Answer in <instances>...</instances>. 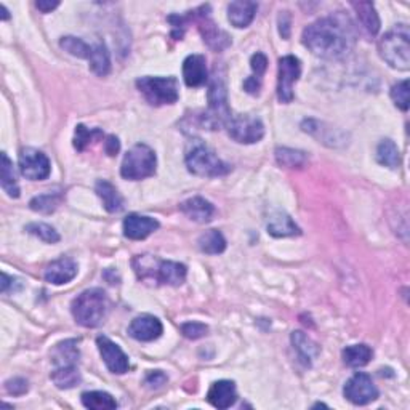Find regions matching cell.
<instances>
[{
  "label": "cell",
  "instance_id": "46",
  "mask_svg": "<svg viewBox=\"0 0 410 410\" xmlns=\"http://www.w3.org/2000/svg\"><path fill=\"white\" fill-rule=\"evenodd\" d=\"M119 149H121V143H119L117 137H114V135H111V137L106 138L105 142V151L107 155H116L119 153Z\"/></svg>",
  "mask_w": 410,
  "mask_h": 410
},
{
  "label": "cell",
  "instance_id": "30",
  "mask_svg": "<svg viewBox=\"0 0 410 410\" xmlns=\"http://www.w3.org/2000/svg\"><path fill=\"white\" fill-rule=\"evenodd\" d=\"M199 249L208 255H218L226 250V239L218 229H208L199 237Z\"/></svg>",
  "mask_w": 410,
  "mask_h": 410
},
{
  "label": "cell",
  "instance_id": "29",
  "mask_svg": "<svg viewBox=\"0 0 410 410\" xmlns=\"http://www.w3.org/2000/svg\"><path fill=\"white\" fill-rule=\"evenodd\" d=\"M372 349L367 344H351L343 349V360L348 367L358 369L370 363L372 359Z\"/></svg>",
  "mask_w": 410,
  "mask_h": 410
},
{
  "label": "cell",
  "instance_id": "40",
  "mask_svg": "<svg viewBox=\"0 0 410 410\" xmlns=\"http://www.w3.org/2000/svg\"><path fill=\"white\" fill-rule=\"evenodd\" d=\"M181 333L190 340H197L207 335L208 327L202 322H186L181 326Z\"/></svg>",
  "mask_w": 410,
  "mask_h": 410
},
{
  "label": "cell",
  "instance_id": "4",
  "mask_svg": "<svg viewBox=\"0 0 410 410\" xmlns=\"http://www.w3.org/2000/svg\"><path fill=\"white\" fill-rule=\"evenodd\" d=\"M409 29L406 24H399L388 32L379 42V53L381 59L399 71H407L410 68V42Z\"/></svg>",
  "mask_w": 410,
  "mask_h": 410
},
{
  "label": "cell",
  "instance_id": "1",
  "mask_svg": "<svg viewBox=\"0 0 410 410\" xmlns=\"http://www.w3.org/2000/svg\"><path fill=\"white\" fill-rule=\"evenodd\" d=\"M301 40L312 55L326 59H338L351 52L356 34L349 16L338 12L308 26Z\"/></svg>",
  "mask_w": 410,
  "mask_h": 410
},
{
  "label": "cell",
  "instance_id": "6",
  "mask_svg": "<svg viewBox=\"0 0 410 410\" xmlns=\"http://www.w3.org/2000/svg\"><path fill=\"white\" fill-rule=\"evenodd\" d=\"M208 107L202 114V127L208 130H218L221 127L228 126L231 121V109L228 105V93H226V85L223 79L218 75H213L212 82L208 85Z\"/></svg>",
  "mask_w": 410,
  "mask_h": 410
},
{
  "label": "cell",
  "instance_id": "16",
  "mask_svg": "<svg viewBox=\"0 0 410 410\" xmlns=\"http://www.w3.org/2000/svg\"><path fill=\"white\" fill-rule=\"evenodd\" d=\"M159 228V221L144 217V215L132 213L123 220V236L132 241H143Z\"/></svg>",
  "mask_w": 410,
  "mask_h": 410
},
{
  "label": "cell",
  "instance_id": "20",
  "mask_svg": "<svg viewBox=\"0 0 410 410\" xmlns=\"http://www.w3.org/2000/svg\"><path fill=\"white\" fill-rule=\"evenodd\" d=\"M266 228L268 233L274 237H289L301 233L295 221L290 218V215L282 212V210H273V212H269Z\"/></svg>",
  "mask_w": 410,
  "mask_h": 410
},
{
  "label": "cell",
  "instance_id": "43",
  "mask_svg": "<svg viewBox=\"0 0 410 410\" xmlns=\"http://www.w3.org/2000/svg\"><path fill=\"white\" fill-rule=\"evenodd\" d=\"M167 381V375L164 374V372L160 370H155V372H151V374H148L146 380H144V383L151 388V390H158V388H160L164 383Z\"/></svg>",
  "mask_w": 410,
  "mask_h": 410
},
{
  "label": "cell",
  "instance_id": "27",
  "mask_svg": "<svg viewBox=\"0 0 410 410\" xmlns=\"http://www.w3.org/2000/svg\"><path fill=\"white\" fill-rule=\"evenodd\" d=\"M0 183H2L3 191L10 197H20V186L16 181V174L13 169V162L8 159L7 153H2V167H0Z\"/></svg>",
  "mask_w": 410,
  "mask_h": 410
},
{
  "label": "cell",
  "instance_id": "42",
  "mask_svg": "<svg viewBox=\"0 0 410 410\" xmlns=\"http://www.w3.org/2000/svg\"><path fill=\"white\" fill-rule=\"evenodd\" d=\"M5 390H7L10 395H13V396H21L29 390V385L24 379H12L5 383Z\"/></svg>",
  "mask_w": 410,
  "mask_h": 410
},
{
  "label": "cell",
  "instance_id": "22",
  "mask_svg": "<svg viewBox=\"0 0 410 410\" xmlns=\"http://www.w3.org/2000/svg\"><path fill=\"white\" fill-rule=\"evenodd\" d=\"M258 10V5L255 2H249V0H236V2H231L228 7V18L231 24L236 26V28H247L253 18H255V13Z\"/></svg>",
  "mask_w": 410,
  "mask_h": 410
},
{
  "label": "cell",
  "instance_id": "26",
  "mask_svg": "<svg viewBox=\"0 0 410 410\" xmlns=\"http://www.w3.org/2000/svg\"><path fill=\"white\" fill-rule=\"evenodd\" d=\"M89 63L91 71L96 75H100V77H105V75L109 74L111 59L105 42H96L95 45H91V55L89 58Z\"/></svg>",
  "mask_w": 410,
  "mask_h": 410
},
{
  "label": "cell",
  "instance_id": "33",
  "mask_svg": "<svg viewBox=\"0 0 410 410\" xmlns=\"http://www.w3.org/2000/svg\"><path fill=\"white\" fill-rule=\"evenodd\" d=\"M82 404L91 410H111L117 407L116 399L105 391H87L82 395Z\"/></svg>",
  "mask_w": 410,
  "mask_h": 410
},
{
  "label": "cell",
  "instance_id": "3",
  "mask_svg": "<svg viewBox=\"0 0 410 410\" xmlns=\"http://www.w3.org/2000/svg\"><path fill=\"white\" fill-rule=\"evenodd\" d=\"M73 316L82 327L93 328L105 322L107 312V296L101 289H90L73 301Z\"/></svg>",
  "mask_w": 410,
  "mask_h": 410
},
{
  "label": "cell",
  "instance_id": "10",
  "mask_svg": "<svg viewBox=\"0 0 410 410\" xmlns=\"http://www.w3.org/2000/svg\"><path fill=\"white\" fill-rule=\"evenodd\" d=\"M229 137L237 143L253 144L258 143L264 137V126L260 119L250 114L233 116L228 122Z\"/></svg>",
  "mask_w": 410,
  "mask_h": 410
},
{
  "label": "cell",
  "instance_id": "38",
  "mask_svg": "<svg viewBox=\"0 0 410 410\" xmlns=\"http://www.w3.org/2000/svg\"><path fill=\"white\" fill-rule=\"evenodd\" d=\"M26 231H28L29 234H34L36 237H39L40 241L47 242V244H56L59 242V237L58 231L55 228H52L50 225H45V223H31L26 226Z\"/></svg>",
  "mask_w": 410,
  "mask_h": 410
},
{
  "label": "cell",
  "instance_id": "28",
  "mask_svg": "<svg viewBox=\"0 0 410 410\" xmlns=\"http://www.w3.org/2000/svg\"><path fill=\"white\" fill-rule=\"evenodd\" d=\"M50 377L59 390H71V388L80 383V372L77 369V365L56 367V369L52 372Z\"/></svg>",
  "mask_w": 410,
  "mask_h": 410
},
{
  "label": "cell",
  "instance_id": "37",
  "mask_svg": "<svg viewBox=\"0 0 410 410\" xmlns=\"http://www.w3.org/2000/svg\"><path fill=\"white\" fill-rule=\"evenodd\" d=\"M59 202H61V197L59 194H42V196H37L29 202V207L34 210V212L40 213H52L58 208Z\"/></svg>",
  "mask_w": 410,
  "mask_h": 410
},
{
  "label": "cell",
  "instance_id": "12",
  "mask_svg": "<svg viewBox=\"0 0 410 410\" xmlns=\"http://www.w3.org/2000/svg\"><path fill=\"white\" fill-rule=\"evenodd\" d=\"M301 74L300 59L294 55L282 56L279 59L278 75V98L280 102L287 105L294 100V85Z\"/></svg>",
  "mask_w": 410,
  "mask_h": 410
},
{
  "label": "cell",
  "instance_id": "17",
  "mask_svg": "<svg viewBox=\"0 0 410 410\" xmlns=\"http://www.w3.org/2000/svg\"><path fill=\"white\" fill-rule=\"evenodd\" d=\"M183 79L188 87H201L208 79L207 61L202 55H190L183 61Z\"/></svg>",
  "mask_w": 410,
  "mask_h": 410
},
{
  "label": "cell",
  "instance_id": "19",
  "mask_svg": "<svg viewBox=\"0 0 410 410\" xmlns=\"http://www.w3.org/2000/svg\"><path fill=\"white\" fill-rule=\"evenodd\" d=\"M237 399L236 385L231 380L215 381L207 393V401L217 409H229Z\"/></svg>",
  "mask_w": 410,
  "mask_h": 410
},
{
  "label": "cell",
  "instance_id": "45",
  "mask_svg": "<svg viewBox=\"0 0 410 410\" xmlns=\"http://www.w3.org/2000/svg\"><path fill=\"white\" fill-rule=\"evenodd\" d=\"M282 15L279 16V32L284 39H289L290 36V16L289 12H280Z\"/></svg>",
  "mask_w": 410,
  "mask_h": 410
},
{
  "label": "cell",
  "instance_id": "41",
  "mask_svg": "<svg viewBox=\"0 0 410 410\" xmlns=\"http://www.w3.org/2000/svg\"><path fill=\"white\" fill-rule=\"evenodd\" d=\"M252 69H253V77L257 79H263V74L266 73L268 69V58L263 55V53H255L250 59Z\"/></svg>",
  "mask_w": 410,
  "mask_h": 410
},
{
  "label": "cell",
  "instance_id": "9",
  "mask_svg": "<svg viewBox=\"0 0 410 410\" xmlns=\"http://www.w3.org/2000/svg\"><path fill=\"white\" fill-rule=\"evenodd\" d=\"M208 13V5H202V7L192 10V21L199 24V31H201L205 44L215 52H223L225 48L231 45V37L228 36V32L217 26Z\"/></svg>",
  "mask_w": 410,
  "mask_h": 410
},
{
  "label": "cell",
  "instance_id": "11",
  "mask_svg": "<svg viewBox=\"0 0 410 410\" xmlns=\"http://www.w3.org/2000/svg\"><path fill=\"white\" fill-rule=\"evenodd\" d=\"M20 172L21 175L32 181L47 180L52 174V164L50 159L39 149L34 148H24L20 153Z\"/></svg>",
  "mask_w": 410,
  "mask_h": 410
},
{
  "label": "cell",
  "instance_id": "31",
  "mask_svg": "<svg viewBox=\"0 0 410 410\" xmlns=\"http://www.w3.org/2000/svg\"><path fill=\"white\" fill-rule=\"evenodd\" d=\"M292 344L301 359L305 360L306 365H311V359H314L319 354V348L312 342L310 337H306L303 332L292 333Z\"/></svg>",
  "mask_w": 410,
  "mask_h": 410
},
{
  "label": "cell",
  "instance_id": "34",
  "mask_svg": "<svg viewBox=\"0 0 410 410\" xmlns=\"http://www.w3.org/2000/svg\"><path fill=\"white\" fill-rule=\"evenodd\" d=\"M102 138H105V133H102L100 128H87L80 123V126L75 127L74 148L77 151H84L85 148H89L90 144L100 142Z\"/></svg>",
  "mask_w": 410,
  "mask_h": 410
},
{
  "label": "cell",
  "instance_id": "32",
  "mask_svg": "<svg viewBox=\"0 0 410 410\" xmlns=\"http://www.w3.org/2000/svg\"><path fill=\"white\" fill-rule=\"evenodd\" d=\"M377 160L388 169H397L401 165V154H399L396 143L391 139H383L377 148Z\"/></svg>",
  "mask_w": 410,
  "mask_h": 410
},
{
  "label": "cell",
  "instance_id": "24",
  "mask_svg": "<svg viewBox=\"0 0 410 410\" xmlns=\"http://www.w3.org/2000/svg\"><path fill=\"white\" fill-rule=\"evenodd\" d=\"M351 7L356 10V15L364 26V29L370 36H375L380 31V16L377 13L374 3L370 2H353Z\"/></svg>",
  "mask_w": 410,
  "mask_h": 410
},
{
  "label": "cell",
  "instance_id": "47",
  "mask_svg": "<svg viewBox=\"0 0 410 410\" xmlns=\"http://www.w3.org/2000/svg\"><path fill=\"white\" fill-rule=\"evenodd\" d=\"M59 5V2H52V0H37L36 2V7L40 10L42 13H50L52 10H55Z\"/></svg>",
  "mask_w": 410,
  "mask_h": 410
},
{
  "label": "cell",
  "instance_id": "18",
  "mask_svg": "<svg viewBox=\"0 0 410 410\" xmlns=\"http://www.w3.org/2000/svg\"><path fill=\"white\" fill-rule=\"evenodd\" d=\"M75 276H77V264L73 258H59L48 264L45 269V280L55 285L71 282Z\"/></svg>",
  "mask_w": 410,
  "mask_h": 410
},
{
  "label": "cell",
  "instance_id": "23",
  "mask_svg": "<svg viewBox=\"0 0 410 410\" xmlns=\"http://www.w3.org/2000/svg\"><path fill=\"white\" fill-rule=\"evenodd\" d=\"M79 360V348L77 340H66V342L58 343L52 351V363L55 367L77 365Z\"/></svg>",
  "mask_w": 410,
  "mask_h": 410
},
{
  "label": "cell",
  "instance_id": "48",
  "mask_svg": "<svg viewBox=\"0 0 410 410\" xmlns=\"http://www.w3.org/2000/svg\"><path fill=\"white\" fill-rule=\"evenodd\" d=\"M0 8H2V12H3V15H2V20H8V18H10V16H8V12H7V8H5V7H3V5H2V7H0Z\"/></svg>",
  "mask_w": 410,
  "mask_h": 410
},
{
  "label": "cell",
  "instance_id": "25",
  "mask_svg": "<svg viewBox=\"0 0 410 410\" xmlns=\"http://www.w3.org/2000/svg\"><path fill=\"white\" fill-rule=\"evenodd\" d=\"M95 191L100 196V199L102 201V205H105V208L109 213L121 212V210L123 208V199H122V196H121V194H119V191L116 190L114 186L111 185L109 181L100 180L98 183H96Z\"/></svg>",
  "mask_w": 410,
  "mask_h": 410
},
{
  "label": "cell",
  "instance_id": "14",
  "mask_svg": "<svg viewBox=\"0 0 410 410\" xmlns=\"http://www.w3.org/2000/svg\"><path fill=\"white\" fill-rule=\"evenodd\" d=\"M96 344H98L100 354L107 369H109L112 374L122 375L130 369V363H128L127 354L119 348V344L111 342L107 337H98L96 338Z\"/></svg>",
  "mask_w": 410,
  "mask_h": 410
},
{
  "label": "cell",
  "instance_id": "21",
  "mask_svg": "<svg viewBox=\"0 0 410 410\" xmlns=\"http://www.w3.org/2000/svg\"><path fill=\"white\" fill-rule=\"evenodd\" d=\"M180 210L188 218L196 223H208L213 220L215 207L212 202L205 201L204 197H192L180 204Z\"/></svg>",
  "mask_w": 410,
  "mask_h": 410
},
{
  "label": "cell",
  "instance_id": "5",
  "mask_svg": "<svg viewBox=\"0 0 410 410\" xmlns=\"http://www.w3.org/2000/svg\"><path fill=\"white\" fill-rule=\"evenodd\" d=\"M186 167L191 174L207 178L223 176L231 172V165L221 160L201 139H196L188 146Z\"/></svg>",
  "mask_w": 410,
  "mask_h": 410
},
{
  "label": "cell",
  "instance_id": "15",
  "mask_svg": "<svg viewBox=\"0 0 410 410\" xmlns=\"http://www.w3.org/2000/svg\"><path fill=\"white\" fill-rule=\"evenodd\" d=\"M164 332L162 322L158 317L151 314H142L135 317L130 326H128V335L138 340V342H153L159 338Z\"/></svg>",
  "mask_w": 410,
  "mask_h": 410
},
{
  "label": "cell",
  "instance_id": "7",
  "mask_svg": "<svg viewBox=\"0 0 410 410\" xmlns=\"http://www.w3.org/2000/svg\"><path fill=\"white\" fill-rule=\"evenodd\" d=\"M158 158L148 144H135L122 160L121 175L126 180L138 181L155 174Z\"/></svg>",
  "mask_w": 410,
  "mask_h": 410
},
{
  "label": "cell",
  "instance_id": "13",
  "mask_svg": "<svg viewBox=\"0 0 410 410\" xmlns=\"http://www.w3.org/2000/svg\"><path fill=\"white\" fill-rule=\"evenodd\" d=\"M344 397L349 402L356 404V406H367V404L374 402L379 397V390L374 385V381L367 374L358 372L353 375L351 379L347 381V385L343 388Z\"/></svg>",
  "mask_w": 410,
  "mask_h": 410
},
{
  "label": "cell",
  "instance_id": "44",
  "mask_svg": "<svg viewBox=\"0 0 410 410\" xmlns=\"http://www.w3.org/2000/svg\"><path fill=\"white\" fill-rule=\"evenodd\" d=\"M10 287L13 289V292H15V290H20L21 289V282L16 278H12V276H8V274L3 273L2 274V292L3 294L10 292Z\"/></svg>",
  "mask_w": 410,
  "mask_h": 410
},
{
  "label": "cell",
  "instance_id": "35",
  "mask_svg": "<svg viewBox=\"0 0 410 410\" xmlns=\"http://www.w3.org/2000/svg\"><path fill=\"white\" fill-rule=\"evenodd\" d=\"M276 160L279 165L287 167V169H301L306 164V154L298 149L278 148Z\"/></svg>",
  "mask_w": 410,
  "mask_h": 410
},
{
  "label": "cell",
  "instance_id": "39",
  "mask_svg": "<svg viewBox=\"0 0 410 410\" xmlns=\"http://www.w3.org/2000/svg\"><path fill=\"white\" fill-rule=\"evenodd\" d=\"M391 98L401 111L409 109V80H401L391 89Z\"/></svg>",
  "mask_w": 410,
  "mask_h": 410
},
{
  "label": "cell",
  "instance_id": "36",
  "mask_svg": "<svg viewBox=\"0 0 410 410\" xmlns=\"http://www.w3.org/2000/svg\"><path fill=\"white\" fill-rule=\"evenodd\" d=\"M59 47H61L63 50H66L68 53H71L73 56H77V58L89 59L91 55V45H89L87 42H84L82 39H79V37H73V36L61 37V40H59Z\"/></svg>",
  "mask_w": 410,
  "mask_h": 410
},
{
  "label": "cell",
  "instance_id": "2",
  "mask_svg": "<svg viewBox=\"0 0 410 410\" xmlns=\"http://www.w3.org/2000/svg\"><path fill=\"white\" fill-rule=\"evenodd\" d=\"M133 268L142 280H153L162 285H181L185 282L188 269L183 263L158 260L149 255H139L133 260Z\"/></svg>",
  "mask_w": 410,
  "mask_h": 410
},
{
  "label": "cell",
  "instance_id": "8",
  "mask_svg": "<svg viewBox=\"0 0 410 410\" xmlns=\"http://www.w3.org/2000/svg\"><path fill=\"white\" fill-rule=\"evenodd\" d=\"M137 87L144 98L153 106L174 105L180 98V87L176 77H142L137 80Z\"/></svg>",
  "mask_w": 410,
  "mask_h": 410
}]
</instances>
